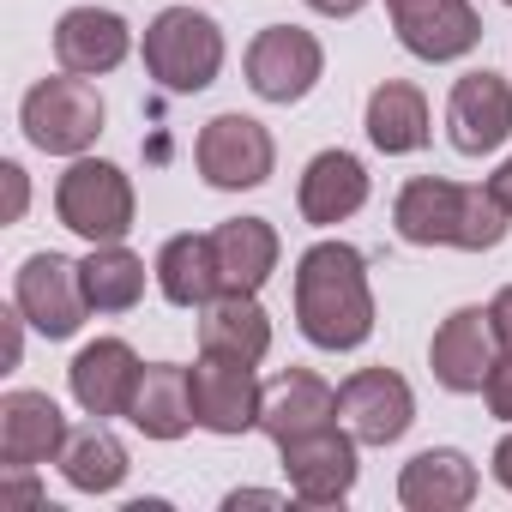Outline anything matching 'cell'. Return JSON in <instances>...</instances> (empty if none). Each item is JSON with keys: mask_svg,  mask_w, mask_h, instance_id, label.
I'll list each match as a JSON object with an SVG mask.
<instances>
[{"mask_svg": "<svg viewBox=\"0 0 512 512\" xmlns=\"http://www.w3.org/2000/svg\"><path fill=\"white\" fill-rule=\"evenodd\" d=\"M386 19H392L398 43L434 67L464 61L482 43V19H476L470 0H386Z\"/></svg>", "mask_w": 512, "mask_h": 512, "instance_id": "7c38bea8", "label": "cell"}, {"mask_svg": "<svg viewBox=\"0 0 512 512\" xmlns=\"http://www.w3.org/2000/svg\"><path fill=\"white\" fill-rule=\"evenodd\" d=\"M296 326L314 350H362L374 338L368 260L350 241H314L296 260Z\"/></svg>", "mask_w": 512, "mask_h": 512, "instance_id": "6da1fadb", "label": "cell"}, {"mask_svg": "<svg viewBox=\"0 0 512 512\" xmlns=\"http://www.w3.org/2000/svg\"><path fill=\"white\" fill-rule=\"evenodd\" d=\"M103 121H109V109H103L97 85L79 79V73H67V67H61L55 79H37V85L25 91V103H19L25 139H31L37 151H49V157H85V151L97 145Z\"/></svg>", "mask_w": 512, "mask_h": 512, "instance_id": "277c9868", "label": "cell"}, {"mask_svg": "<svg viewBox=\"0 0 512 512\" xmlns=\"http://www.w3.org/2000/svg\"><path fill=\"white\" fill-rule=\"evenodd\" d=\"M392 223L410 247H458V253H488L506 241L512 211L500 205L494 187H464L446 175H416L392 199Z\"/></svg>", "mask_w": 512, "mask_h": 512, "instance_id": "7a4b0ae2", "label": "cell"}, {"mask_svg": "<svg viewBox=\"0 0 512 512\" xmlns=\"http://www.w3.org/2000/svg\"><path fill=\"white\" fill-rule=\"evenodd\" d=\"M157 290L163 302L175 308H205L217 296V253H211V235H169L157 247Z\"/></svg>", "mask_w": 512, "mask_h": 512, "instance_id": "d4e9b609", "label": "cell"}, {"mask_svg": "<svg viewBox=\"0 0 512 512\" xmlns=\"http://www.w3.org/2000/svg\"><path fill=\"white\" fill-rule=\"evenodd\" d=\"M61 464V476H67V488H79V494H115L121 482H127V470H133V458H127V446L103 428V422H91V428H79L73 440H67V452L55 458Z\"/></svg>", "mask_w": 512, "mask_h": 512, "instance_id": "4316f807", "label": "cell"}, {"mask_svg": "<svg viewBox=\"0 0 512 512\" xmlns=\"http://www.w3.org/2000/svg\"><path fill=\"white\" fill-rule=\"evenodd\" d=\"M79 272H85L91 314H133L145 302V260H139L133 247H121V241L91 247L85 260H79Z\"/></svg>", "mask_w": 512, "mask_h": 512, "instance_id": "484cf974", "label": "cell"}, {"mask_svg": "<svg viewBox=\"0 0 512 512\" xmlns=\"http://www.w3.org/2000/svg\"><path fill=\"white\" fill-rule=\"evenodd\" d=\"M404 512H464L476 500V464L458 446H428L398 470Z\"/></svg>", "mask_w": 512, "mask_h": 512, "instance_id": "ffe728a7", "label": "cell"}, {"mask_svg": "<svg viewBox=\"0 0 512 512\" xmlns=\"http://www.w3.org/2000/svg\"><path fill=\"white\" fill-rule=\"evenodd\" d=\"M296 205H302V223H314V229L350 223V217L368 205V169H362V157H356V151H320V157L302 169Z\"/></svg>", "mask_w": 512, "mask_h": 512, "instance_id": "d6986e66", "label": "cell"}, {"mask_svg": "<svg viewBox=\"0 0 512 512\" xmlns=\"http://www.w3.org/2000/svg\"><path fill=\"white\" fill-rule=\"evenodd\" d=\"M127 422L145 434V440H181L193 422V386H187V368L175 362H151L133 386V404H127Z\"/></svg>", "mask_w": 512, "mask_h": 512, "instance_id": "603a6c76", "label": "cell"}, {"mask_svg": "<svg viewBox=\"0 0 512 512\" xmlns=\"http://www.w3.org/2000/svg\"><path fill=\"white\" fill-rule=\"evenodd\" d=\"M482 404L494 422H512V356H494V368L482 380Z\"/></svg>", "mask_w": 512, "mask_h": 512, "instance_id": "83f0119b", "label": "cell"}, {"mask_svg": "<svg viewBox=\"0 0 512 512\" xmlns=\"http://www.w3.org/2000/svg\"><path fill=\"white\" fill-rule=\"evenodd\" d=\"M446 139L464 157H488L512 139V85L500 73H464L446 97Z\"/></svg>", "mask_w": 512, "mask_h": 512, "instance_id": "4fadbf2b", "label": "cell"}, {"mask_svg": "<svg viewBox=\"0 0 512 512\" xmlns=\"http://www.w3.org/2000/svg\"><path fill=\"white\" fill-rule=\"evenodd\" d=\"M0 181H7V223H19V217H25V199H31L25 169H19V163H0Z\"/></svg>", "mask_w": 512, "mask_h": 512, "instance_id": "f546056e", "label": "cell"}, {"mask_svg": "<svg viewBox=\"0 0 512 512\" xmlns=\"http://www.w3.org/2000/svg\"><path fill=\"white\" fill-rule=\"evenodd\" d=\"M13 302H19V314H25L49 344L73 338V332L85 326V314H91V302H85V272H79V260H67V253H31V260L13 272Z\"/></svg>", "mask_w": 512, "mask_h": 512, "instance_id": "52a82bcc", "label": "cell"}, {"mask_svg": "<svg viewBox=\"0 0 512 512\" xmlns=\"http://www.w3.org/2000/svg\"><path fill=\"white\" fill-rule=\"evenodd\" d=\"M133 211H139V199H133V181H127L121 163L73 157L67 175L55 181V217H61L79 241H91V247H103V241H127Z\"/></svg>", "mask_w": 512, "mask_h": 512, "instance_id": "5b68a950", "label": "cell"}, {"mask_svg": "<svg viewBox=\"0 0 512 512\" xmlns=\"http://www.w3.org/2000/svg\"><path fill=\"white\" fill-rule=\"evenodd\" d=\"M127 55H133V31H127L121 13H109V7H73V13H61V25H55V61L67 73L103 79Z\"/></svg>", "mask_w": 512, "mask_h": 512, "instance_id": "e0dca14e", "label": "cell"}, {"mask_svg": "<svg viewBox=\"0 0 512 512\" xmlns=\"http://www.w3.org/2000/svg\"><path fill=\"white\" fill-rule=\"evenodd\" d=\"M145 73L169 97H193L223 73V25L193 7H163L145 25Z\"/></svg>", "mask_w": 512, "mask_h": 512, "instance_id": "3957f363", "label": "cell"}, {"mask_svg": "<svg viewBox=\"0 0 512 512\" xmlns=\"http://www.w3.org/2000/svg\"><path fill=\"white\" fill-rule=\"evenodd\" d=\"M326 422H338V392H332L320 374L290 368V374H278V380L266 386L260 434H272V446H284V440H296V434H314V428H326Z\"/></svg>", "mask_w": 512, "mask_h": 512, "instance_id": "44dd1931", "label": "cell"}, {"mask_svg": "<svg viewBox=\"0 0 512 512\" xmlns=\"http://www.w3.org/2000/svg\"><path fill=\"white\" fill-rule=\"evenodd\" d=\"M278 163V145L266 133V121L253 115H211L193 139V169L205 175V187L217 193H247V187H266Z\"/></svg>", "mask_w": 512, "mask_h": 512, "instance_id": "8992f818", "label": "cell"}, {"mask_svg": "<svg viewBox=\"0 0 512 512\" xmlns=\"http://www.w3.org/2000/svg\"><path fill=\"white\" fill-rule=\"evenodd\" d=\"M247 91L253 97H266V103H302L320 73H326V49L314 31L302 25H266L260 37L247 43Z\"/></svg>", "mask_w": 512, "mask_h": 512, "instance_id": "ba28073f", "label": "cell"}, {"mask_svg": "<svg viewBox=\"0 0 512 512\" xmlns=\"http://www.w3.org/2000/svg\"><path fill=\"white\" fill-rule=\"evenodd\" d=\"M302 7H308V13H320V19H356L368 0H302Z\"/></svg>", "mask_w": 512, "mask_h": 512, "instance_id": "4dcf8cb0", "label": "cell"}, {"mask_svg": "<svg viewBox=\"0 0 512 512\" xmlns=\"http://www.w3.org/2000/svg\"><path fill=\"white\" fill-rule=\"evenodd\" d=\"M356 446H362V440H356L350 428H338V422L284 440V446H278V464H284V476H290V494L308 500V506H338V500H350V488H356V476H362Z\"/></svg>", "mask_w": 512, "mask_h": 512, "instance_id": "30bf717a", "label": "cell"}, {"mask_svg": "<svg viewBox=\"0 0 512 512\" xmlns=\"http://www.w3.org/2000/svg\"><path fill=\"white\" fill-rule=\"evenodd\" d=\"M139 374H145V362L133 356L127 338H97V344H85V350L73 356L67 386H73V404H79L85 416L109 422V416H127Z\"/></svg>", "mask_w": 512, "mask_h": 512, "instance_id": "9a60e30c", "label": "cell"}, {"mask_svg": "<svg viewBox=\"0 0 512 512\" xmlns=\"http://www.w3.org/2000/svg\"><path fill=\"white\" fill-rule=\"evenodd\" d=\"M199 350L211 356H235V362H266L272 350V320L260 308V296H211L199 308Z\"/></svg>", "mask_w": 512, "mask_h": 512, "instance_id": "7402d4cb", "label": "cell"}, {"mask_svg": "<svg viewBox=\"0 0 512 512\" xmlns=\"http://www.w3.org/2000/svg\"><path fill=\"white\" fill-rule=\"evenodd\" d=\"M211 253H217V296H260L266 278L278 272V229L266 217H229L211 229Z\"/></svg>", "mask_w": 512, "mask_h": 512, "instance_id": "2e32d148", "label": "cell"}, {"mask_svg": "<svg viewBox=\"0 0 512 512\" xmlns=\"http://www.w3.org/2000/svg\"><path fill=\"white\" fill-rule=\"evenodd\" d=\"M368 139H374V151H386V157H410V151H422L428 145V97H422V85H410V79H386V85H374V97H368Z\"/></svg>", "mask_w": 512, "mask_h": 512, "instance_id": "cb8c5ba5", "label": "cell"}, {"mask_svg": "<svg viewBox=\"0 0 512 512\" xmlns=\"http://www.w3.org/2000/svg\"><path fill=\"white\" fill-rule=\"evenodd\" d=\"M428 368L446 392H482L488 368H494V326H488V308H458L440 320L434 344H428Z\"/></svg>", "mask_w": 512, "mask_h": 512, "instance_id": "ac0fdd59", "label": "cell"}, {"mask_svg": "<svg viewBox=\"0 0 512 512\" xmlns=\"http://www.w3.org/2000/svg\"><path fill=\"white\" fill-rule=\"evenodd\" d=\"M229 506H278V494H266V488H235Z\"/></svg>", "mask_w": 512, "mask_h": 512, "instance_id": "836d02e7", "label": "cell"}, {"mask_svg": "<svg viewBox=\"0 0 512 512\" xmlns=\"http://www.w3.org/2000/svg\"><path fill=\"white\" fill-rule=\"evenodd\" d=\"M500 7H512V0H500Z\"/></svg>", "mask_w": 512, "mask_h": 512, "instance_id": "e575fe53", "label": "cell"}, {"mask_svg": "<svg viewBox=\"0 0 512 512\" xmlns=\"http://www.w3.org/2000/svg\"><path fill=\"white\" fill-rule=\"evenodd\" d=\"M187 386H193V422L205 434H247L260 428V404H266V380L253 374V362H235V356H199L187 368Z\"/></svg>", "mask_w": 512, "mask_h": 512, "instance_id": "9c48e42d", "label": "cell"}, {"mask_svg": "<svg viewBox=\"0 0 512 512\" xmlns=\"http://www.w3.org/2000/svg\"><path fill=\"white\" fill-rule=\"evenodd\" d=\"M338 416L362 446H398L416 422V392L392 368H356L338 386Z\"/></svg>", "mask_w": 512, "mask_h": 512, "instance_id": "8fae6325", "label": "cell"}, {"mask_svg": "<svg viewBox=\"0 0 512 512\" xmlns=\"http://www.w3.org/2000/svg\"><path fill=\"white\" fill-rule=\"evenodd\" d=\"M488 187H494V193H500V205L512 211V157H506V163H500V169L488 175Z\"/></svg>", "mask_w": 512, "mask_h": 512, "instance_id": "d6a6232c", "label": "cell"}, {"mask_svg": "<svg viewBox=\"0 0 512 512\" xmlns=\"http://www.w3.org/2000/svg\"><path fill=\"white\" fill-rule=\"evenodd\" d=\"M488 470H494V482H500V488L512 494V434H506V440L494 446V464H488Z\"/></svg>", "mask_w": 512, "mask_h": 512, "instance_id": "1f68e13d", "label": "cell"}, {"mask_svg": "<svg viewBox=\"0 0 512 512\" xmlns=\"http://www.w3.org/2000/svg\"><path fill=\"white\" fill-rule=\"evenodd\" d=\"M73 440L61 404L49 392H7L0 398V470H37L49 458H61Z\"/></svg>", "mask_w": 512, "mask_h": 512, "instance_id": "5bb4252c", "label": "cell"}, {"mask_svg": "<svg viewBox=\"0 0 512 512\" xmlns=\"http://www.w3.org/2000/svg\"><path fill=\"white\" fill-rule=\"evenodd\" d=\"M488 326H494V344L512 356V284L494 290V302H488Z\"/></svg>", "mask_w": 512, "mask_h": 512, "instance_id": "f1b7e54d", "label": "cell"}]
</instances>
